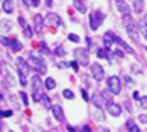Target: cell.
I'll return each mask as SVG.
<instances>
[{
  "label": "cell",
  "instance_id": "cell-39",
  "mask_svg": "<svg viewBox=\"0 0 147 132\" xmlns=\"http://www.w3.org/2000/svg\"><path fill=\"white\" fill-rule=\"evenodd\" d=\"M123 81H125L127 85H130V83H132V78H130L129 74H125V78H123Z\"/></svg>",
  "mask_w": 147,
  "mask_h": 132
},
{
  "label": "cell",
  "instance_id": "cell-9",
  "mask_svg": "<svg viewBox=\"0 0 147 132\" xmlns=\"http://www.w3.org/2000/svg\"><path fill=\"white\" fill-rule=\"evenodd\" d=\"M91 102H93V105H95L96 108H102L103 105L107 103V98L103 97V93H100V91H98V93H95V95L91 97Z\"/></svg>",
  "mask_w": 147,
  "mask_h": 132
},
{
  "label": "cell",
  "instance_id": "cell-32",
  "mask_svg": "<svg viewBox=\"0 0 147 132\" xmlns=\"http://www.w3.org/2000/svg\"><path fill=\"white\" fill-rule=\"evenodd\" d=\"M68 39H69V41H73V43H80V37H78L76 34H69V36H68Z\"/></svg>",
  "mask_w": 147,
  "mask_h": 132
},
{
  "label": "cell",
  "instance_id": "cell-31",
  "mask_svg": "<svg viewBox=\"0 0 147 132\" xmlns=\"http://www.w3.org/2000/svg\"><path fill=\"white\" fill-rule=\"evenodd\" d=\"M5 80H7V81H9V85H14L15 81H14V78H12V76H10V73H9V71H7V73H5Z\"/></svg>",
  "mask_w": 147,
  "mask_h": 132
},
{
  "label": "cell",
  "instance_id": "cell-11",
  "mask_svg": "<svg viewBox=\"0 0 147 132\" xmlns=\"http://www.w3.org/2000/svg\"><path fill=\"white\" fill-rule=\"evenodd\" d=\"M46 24H49L53 27H58V26H61V19L56 14H47L46 15Z\"/></svg>",
  "mask_w": 147,
  "mask_h": 132
},
{
  "label": "cell",
  "instance_id": "cell-37",
  "mask_svg": "<svg viewBox=\"0 0 147 132\" xmlns=\"http://www.w3.org/2000/svg\"><path fill=\"white\" fill-rule=\"evenodd\" d=\"M10 43H12L10 39H7V37H2V44H3V46H10Z\"/></svg>",
  "mask_w": 147,
  "mask_h": 132
},
{
  "label": "cell",
  "instance_id": "cell-23",
  "mask_svg": "<svg viewBox=\"0 0 147 132\" xmlns=\"http://www.w3.org/2000/svg\"><path fill=\"white\" fill-rule=\"evenodd\" d=\"M93 118H95V120H98V122H100V120H103V118H105V115H103V110H100V108H98V110H95V112H93Z\"/></svg>",
  "mask_w": 147,
  "mask_h": 132
},
{
  "label": "cell",
  "instance_id": "cell-22",
  "mask_svg": "<svg viewBox=\"0 0 147 132\" xmlns=\"http://www.w3.org/2000/svg\"><path fill=\"white\" fill-rule=\"evenodd\" d=\"M125 127H127V131H130V132H140L139 125H135V124H132V122H127Z\"/></svg>",
  "mask_w": 147,
  "mask_h": 132
},
{
  "label": "cell",
  "instance_id": "cell-4",
  "mask_svg": "<svg viewBox=\"0 0 147 132\" xmlns=\"http://www.w3.org/2000/svg\"><path fill=\"white\" fill-rule=\"evenodd\" d=\"M88 51H90V47H81V49H76L74 51V58L78 59L81 64H88Z\"/></svg>",
  "mask_w": 147,
  "mask_h": 132
},
{
  "label": "cell",
  "instance_id": "cell-15",
  "mask_svg": "<svg viewBox=\"0 0 147 132\" xmlns=\"http://www.w3.org/2000/svg\"><path fill=\"white\" fill-rule=\"evenodd\" d=\"M2 9H3V12L5 14H12L14 12V0H3V3H2Z\"/></svg>",
  "mask_w": 147,
  "mask_h": 132
},
{
  "label": "cell",
  "instance_id": "cell-8",
  "mask_svg": "<svg viewBox=\"0 0 147 132\" xmlns=\"http://www.w3.org/2000/svg\"><path fill=\"white\" fill-rule=\"evenodd\" d=\"M32 22H34V30L37 32V34H41L42 32V26H44L46 19L42 17V15H34V19H32Z\"/></svg>",
  "mask_w": 147,
  "mask_h": 132
},
{
  "label": "cell",
  "instance_id": "cell-6",
  "mask_svg": "<svg viewBox=\"0 0 147 132\" xmlns=\"http://www.w3.org/2000/svg\"><path fill=\"white\" fill-rule=\"evenodd\" d=\"M107 85H108V90H112L113 91V95H118L120 93V78L118 76H110L108 80H107Z\"/></svg>",
  "mask_w": 147,
  "mask_h": 132
},
{
  "label": "cell",
  "instance_id": "cell-29",
  "mask_svg": "<svg viewBox=\"0 0 147 132\" xmlns=\"http://www.w3.org/2000/svg\"><path fill=\"white\" fill-rule=\"evenodd\" d=\"M20 98H22V103H24V105H29V97H27L24 91L20 93Z\"/></svg>",
  "mask_w": 147,
  "mask_h": 132
},
{
  "label": "cell",
  "instance_id": "cell-16",
  "mask_svg": "<svg viewBox=\"0 0 147 132\" xmlns=\"http://www.w3.org/2000/svg\"><path fill=\"white\" fill-rule=\"evenodd\" d=\"M125 26H127V32H129V36L137 41V39H139V36H137V34H139V32H137V27L134 26L132 22H129V24H125Z\"/></svg>",
  "mask_w": 147,
  "mask_h": 132
},
{
  "label": "cell",
  "instance_id": "cell-26",
  "mask_svg": "<svg viewBox=\"0 0 147 132\" xmlns=\"http://www.w3.org/2000/svg\"><path fill=\"white\" fill-rule=\"evenodd\" d=\"M63 97H64V98H68V100H73L74 93L71 91V90H64V91H63Z\"/></svg>",
  "mask_w": 147,
  "mask_h": 132
},
{
  "label": "cell",
  "instance_id": "cell-50",
  "mask_svg": "<svg viewBox=\"0 0 147 132\" xmlns=\"http://www.w3.org/2000/svg\"><path fill=\"white\" fill-rule=\"evenodd\" d=\"M46 2V5H47V7H51V3H53V0H44Z\"/></svg>",
  "mask_w": 147,
  "mask_h": 132
},
{
  "label": "cell",
  "instance_id": "cell-13",
  "mask_svg": "<svg viewBox=\"0 0 147 132\" xmlns=\"http://www.w3.org/2000/svg\"><path fill=\"white\" fill-rule=\"evenodd\" d=\"M108 114L113 115V117H118L122 114V107L118 103H108Z\"/></svg>",
  "mask_w": 147,
  "mask_h": 132
},
{
  "label": "cell",
  "instance_id": "cell-47",
  "mask_svg": "<svg viewBox=\"0 0 147 132\" xmlns=\"http://www.w3.org/2000/svg\"><path fill=\"white\" fill-rule=\"evenodd\" d=\"M2 27H3V30H5V29L9 30V29H10V24H9V22H7V24H3V26H2Z\"/></svg>",
  "mask_w": 147,
  "mask_h": 132
},
{
  "label": "cell",
  "instance_id": "cell-5",
  "mask_svg": "<svg viewBox=\"0 0 147 132\" xmlns=\"http://www.w3.org/2000/svg\"><path fill=\"white\" fill-rule=\"evenodd\" d=\"M118 39H120V37H117L112 30H108V32H105V36H103V46L110 49L113 44H118Z\"/></svg>",
  "mask_w": 147,
  "mask_h": 132
},
{
  "label": "cell",
  "instance_id": "cell-48",
  "mask_svg": "<svg viewBox=\"0 0 147 132\" xmlns=\"http://www.w3.org/2000/svg\"><path fill=\"white\" fill-rule=\"evenodd\" d=\"M22 3H24V5H30V3H32V0H22Z\"/></svg>",
  "mask_w": 147,
  "mask_h": 132
},
{
  "label": "cell",
  "instance_id": "cell-3",
  "mask_svg": "<svg viewBox=\"0 0 147 132\" xmlns=\"http://www.w3.org/2000/svg\"><path fill=\"white\" fill-rule=\"evenodd\" d=\"M103 19H105V14H102L100 10L90 14V27H91L93 30H96L98 27H100V24L103 22Z\"/></svg>",
  "mask_w": 147,
  "mask_h": 132
},
{
  "label": "cell",
  "instance_id": "cell-38",
  "mask_svg": "<svg viewBox=\"0 0 147 132\" xmlns=\"http://www.w3.org/2000/svg\"><path fill=\"white\" fill-rule=\"evenodd\" d=\"M113 54H115L117 58H123V53H122L120 49H115V51H113Z\"/></svg>",
  "mask_w": 147,
  "mask_h": 132
},
{
  "label": "cell",
  "instance_id": "cell-17",
  "mask_svg": "<svg viewBox=\"0 0 147 132\" xmlns=\"http://www.w3.org/2000/svg\"><path fill=\"white\" fill-rule=\"evenodd\" d=\"M30 83H32V90H34V91H39V90H42V81H41V78H39L37 74L32 78V81H30Z\"/></svg>",
  "mask_w": 147,
  "mask_h": 132
},
{
  "label": "cell",
  "instance_id": "cell-43",
  "mask_svg": "<svg viewBox=\"0 0 147 132\" xmlns=\"http://www.w3.org/2000/svg\"><path fill=\"white\" fill-rule=\"evenodd\" d=\"M81 93H83V98H85V100H86V102H88V93H86V90H83V91H81Z\"/></svg>",
  "mask_w": 147,
  "mask_h": 132
},
{
  "label": "cell",
  "instance_id": "cell-1",
  "mask_svg": "<svg viewBox=\"0 0 147 132\" xmlns=\"http://www.w3.org/2000/svg\"><path fill=\"white\" fill-rule=\"evenodd\" d=\"M15 66H17V70H19V80H20V83L22 85H26L27 83V74H29V61H26V59L22 58H17L15 59Z\"/></svg>",
  "mask_w": 147,
  "mask_h": 132
},
{
  "label": "cell",
  "instance_id": "cell-24",
  "mask_svg": "<svg viewBox=\"0 0 147 132\" xmlns=\"http://www.w3.org/2000/svg\"><path fill=\"white\" fill-rule=\"evenodd\" d=\"M39 51H41L42 54H49V47H47V44H46L44 41L39 44Z\"/></svg>",
  "mask_w": 147,
  "mask_h": 132
},
{
  "label": "cell",
  "instance_id": "cell-12",
  "mask_svg": "<svg viewBox=\"0 0 147 132\" xmlns=\"http://www.w3.org/2000/svg\"><path fill=\"white\" fill-rule=\"evenodd\" d=\"M113 56L115 54H110V49L108 47H103V49H98L96 51V58L98 59H108L110 61V59H113Z\"/></svg>",
  "mask_w": 147,
  "mask_h": 132
},
{
  "label": "cell",
  "instance_id": "cell-19",
  "mask_svg": "<svg viewBox=\"0 0 147 132\" xmlns=\"http://www.w3.org/2000/svg\"><path fill=\"white\" fill-rule=\"evenodd\" d=\"M9 47H10L12 51H15V53H17V51H20V49H22V43H20L19 39H12V43H10V46H9Z\"/></svg>",
  "mask_w": 147,
  "mask_h": 132
},
{
  "label": "cell",
  "instance_id": "cell-40",
  "mask_svg": "<svg viewBox=\"0 0 147 132\" xmlns=\"http://www.w3.org/2000/svg\"><path fill=\"white\" fill-rule=\"evenodd\" d=\"M142 26H146V27H147V14L142 17Z\"/></svg>",
  "mask_w": 147,
  "mask_h": 132
},
{
  "label": "cell",
  "instance_id": "cell-42",
  "mask_svg": "<svg viewBox=\"0 0 147 132\" xmlns=\"http://www.w3.org/2000/svg\"><path fill=\"white\" fill-rule=\"evenodd\" d=\"M142 34H144V39H147V27H146V26L142 27Z\"/></svg>",
  "mask_w": 147,
  "mask_h": 132
},
{
  "label": "cell",
  "instance_id": "cell-35",
  "mask_svg": "<svg viewBox=\"0 0 147 132\" xmlns=\"http://www.w3.org/2000/svg\"><path fill=\"white\" fill-rule=\"evenodd\" d=\"M139 120H140L142 124H147V114H142V115H139Z\"/></svg>",
  "mask_w": 147,
  "mask_h": 132
},
{
  "label": "cell",
  "instance_id": "cell-14",
  "mask_svg": "<svg viewBox=\"0 0 147 132\" xmlns=\"http://www.w3.org/2000/svg\"><path fill=\"white\" fill-rule=\"evenodd\" d=\"M53 115H54L56 120L61 122V120H64V110H63L59 105H54V107H53Z\"/></svg>",
  "mask_w": 147,
  "mask_h": 132
},
{
  "label": "cell",
  "instance_id": "cell-41",
  "mask_svg": "<svg viewBox=\"0 0 147 132\" xmlns=\"http://www.w3.org/2000/svg\"><path fill=\"white\" fill-rule=\"evenodd\" d=\"M132 71L134 73H140V68L139 66H132Z\"/></svg>",
  "mask_w": 147,
  "mask_h": 132
},
{
  "label": "cell",
  "instance_id": "cell-18",
  "mask_svg": "<svg viewBox=\"0 0 147 132\" xmlns=\"http://www.w3.org/2000/svg\"><path fill=\"white\" fill-rule=\"evenodd\" d=\"M73 5L80 14H85V12H86V5L83 3V0H73Z\"/></svg>",
  "mask_w": 147,
  "mask_h": 132
},
{
  "label": "cell",
  "instance_id": "cell-2",
  "mask_svg": "<svg viewBox=\"0 0 147 132\" xmlns=\"http://www.w3.org/2000/svg\"><path fill=\"white\" fill-rule=\"evenodd\" d=\"M29 66H30V70L37 71L39 74H44L46 73V63H44V59L39 58V56H36L34 53L29 56Z\"/></svg>",
  "mask_w": 147,
  "mask_h": 132
},
{
  "label": "cell",
  "instance_id": "cell-7",
  "mask_svg": "<svg viewBox=\"0 0 147 132\" xmlns=\"http://www.w3.org/2000/svg\"><path fill=\"white\" fill-rule=\"evenodd\" d=\"M91 74H93V78L96 81H102L103 78H105V70L102 68V64H98V63L91 64Z\"/></svg>",
  "mask_w": 147,
  "mask_h": 132
},
{
  "label": "cell",
  "instance_id": "cell-27",
  "mask_svg": "<svg viewBox=\"0 0 147 132\" xmlns=\"http://www.w3.org/2000/svg\"><path fill=\"white\" fill-rule=\"evenodd\" d=\"M54 54H56V56H64V54H66V51L63 49V46H58V47L54 49Z\"/></svg>",
  "mask_w": 147,
  "mask_h": 132
},
{
  "label": "cell",
  "instance_id": "cell-21",
  "mask_svg": "<svg viewBox=\"0 0 147 132\" xmlns=\"http://www.w3.org/2000/svg\"><path fill=\"white\" fill-rule=\"evenodd\" d=\"M44 87L47 88V90H54V88H56V81L49 76V78H46L44 80Z\"/></svg>",
  "mask_w": 147,
  "mask_h": 132
},
{
  "label": "cell",
  "instance_id": "cell-44",
  "mask_svg": "<svg viewBox=\"0 0 147 132\" xmlns=\"http://www.w3.org/2000/svg\"><path fill=\"white\" fill-rule=\"evenodd\" d=\"M39 3H41V0H32V3H30V5H34V7H37Z\"/></svg>",
  "mask_w": 147,
  "mask_h": 132
},
{
  "label": "cell",
  "instance_id": "cell-46",
  "mask_svg": "<svg viewBox=\"0 0 147 132\" xmlns=\"http://www.w3.org/2000/svg\"><path fill=\"white\" fill-rule=\"evenodd\" d=\"M81 131H83V132H90L91 129H90L88 125H85V127H81Z\"/></svg>",
  "mask_w": 147,
  "mask_h": 132
},
{
  "label": "cell",
  "instance_id": "cell-45",
  "mask_svg": "<svg viewBox=\"0 0 147 132\" xmlns=\"http://www.w3.org/2000/svg\"><path fill=\"white\" fill-rule=\"evenodd\" d=\"M58 66L59 68H66V66H69V64H68V63H58Z\"/></svg>",
  "mask_w": 147,
  "mask_h": 132
},
{
  "label": "cell",
  "instance_id": "cell-30",
  "mask_svg": "<svg viewBox=\"0 0 147 132\" xmlns=\"http://www.w3.org/2000/svg\"><path fill=\"white\" fill-rule=\"evenodd\" d=\"M139 103H140V107H142V108H147V97L139 98Z\"/></svg>",
  "mask_w": 147,
  "mask_h": 132
},
{
  "label": "cell",
  "instance_id": "cell-34",
  "mask_svg": "<svg viewBox=\"0 0 147 132\" xmlns=\"http://www.w3.org/2000/svg\"><path fill=\"white\" fill-rule=\"evenodd\" d=\"M10 115H12V110H2V117L3 118L10 117Z\"/></svg>",
  "mask_w": 147,
  "mask_h": 132
},
{
  "label": "cell",
  "instance_id": "cell-49",
  "mask_svg": "<svg viewBox=\"0 0 147 132\" xmlns=\"http://www.w3.org/2000/svg\"><path fill=\"white\" fill-rule=\"evenodd\" d=\"M66 129H68V131H69V132H73V131H76V129H74L73 125H68V127H66Z\"/></svg>",
  "mask_w": 147,
  "mask_h": 132
},
{
  "label": "cell",
  "instance_id": "cell-33",
  "mask_svg": "<svg viewBox=\"0 0 147 132\" xmlns=\"http://www.w3.org/2000/svg\"><path fill=\"white\" fill-rule=\"evenodd\" d=\"M69 66L73 68L74 71H78V68H80V64H78V59H74V61H71V63H69Z\"/></svg>",
  "mask_w": 147,
  "mask_h": 132
},
{
  "label": "cell",
  "instance_id": "cell-36",
  "mask_svg": "<svg viewBox=\"0 0 147 132\" xmlns=\"http://www.w3.org/2000/svg\"><path fill=\"white\" fill-rule=\"evenodd\" d=\"M17 22H19V26H20V27H26V20H24V17H19V19H17Z\"/></svg>",
  "mask_w": 147,
  "mask_h": 132
},
{
  "label": "cell",
  "instance_id": "cell-20",
  "mask_svg": "<svg viewBox=\"0 0 147 132\" xmlns=\"http://www.w3.org/2000/svg\"><path fill=\"white\" fill-rule=\"evenodd\" d=\"M142 9H144V0H134V10L137 14H140Z\"/></svg>",
  "mask_w": 147,
  "mask_h": 132
},
{
  "label": "cell",
  "instance_id": "cell-10",
  "mask_svg": "<svg viewBox=\"0 0 147 132\" xmlns=\"http://www.w3.org/2000/svg\"><path fill=\"white\" fill-rule=\"evenodd\" d=\"M117 10L122 15H130V5L125 0H117Z\"/></svg>",
  "mask_w": 147,
  "mask_h": 132
},
{
  "label": "cell",
  "instance_id": "cell-28",
  "mask_svg": "<svg viewBox=\"0 0 147 132\" xmlns=\"http://www.w3.org/2000/svg\"><path fill=\"white\" fill-rule=\"evenodd\" d=\"M24 36H26V37H32V29H30L29 26L24 27Z\"/></svg>",
  "mask_w": 147,
  "mask_h": 132
},
{
  "label": "cell",
  "instance_id": "cell-25",
  "mask_svg": "<svg viewBox=\"0 0 147 132\" xmlns=\"http://www.w3.org/2000/svg\"><path fill=\"white\" fill-rule=\"evenodd\" d=\"M41 103H42L44 107H51V98H49L47 95H42V97H41Z\"/></svg>",
  "mask_w": 147,
  "mask_h": 132
}]
</instances>
